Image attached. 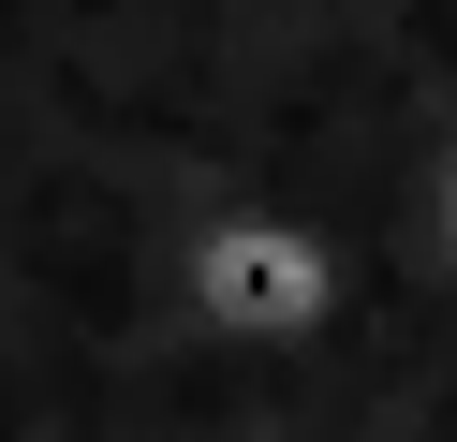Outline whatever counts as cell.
<instances>
[{"label":"cell","mask_w":457,"mask_h":442,"mask_svg":"<svg viewBox=\"0 0 457 442\" xmlns=\"http://www.w3.org/2000/svg\"><path fill=\"white\" fill-rule=\"evenodd\" d=\"M413 251H428V265L457 280V147H443V163L413 177Z\"/></svg>","instance_id":"2"},{"label":"cell","mask_w":457,"mask_h":442,"mask_svg":"<svg viewBox=\"0 0 457 442\" xmlns=\"http://www.w3.org/2000/svg\"><path fill=\"white\" fill-rule=\"evenodd\" d=\"M162 324L207 354H325L354 324V236L310 221V206H192L162 236Z\"/></svg>","instance_id":"1"}]
</instances>
